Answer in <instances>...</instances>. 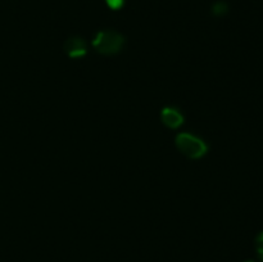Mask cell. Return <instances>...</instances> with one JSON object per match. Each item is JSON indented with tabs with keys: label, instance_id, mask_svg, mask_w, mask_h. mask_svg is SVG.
<instances>
[{
	"label": "cell",
	"instance_id": "1",
	"mask_svg": "<svg viewBox=\"0 0 263 262\" xmlns=\"http://www.w3.org/2000/svg\"><path fill=\"white\" fill-rule=\"evenodd\" d=\"M125 38L116 31H102L95 36L92 40V46L97 49L98 53L104 55H112L118 53L123 48Z\"/></svg>",
	"mask_w": 263,
	"mask_h": 262
},
{
	"label": "cell",
	"instance_id": "2",
	"mask_svg": "<svg viewBox=\"0 0 263 262\" xmlns=\"http://www.w3.org/2000/svg\"><path fill=\"white\" fill-rule=\"evenodd\" d=\"M177 149L181 152L184 156L189 158L198 159L207 153L208 148L202 139L192 135V134H179L175 139Z\"/></svg>",
	"mask_w": 263,
	"mask_h": 262
},
{
	"label": "cell",
	"instance_id": "3",
	"mask_svg": "<svg viewBox=\"0 0 263 262\" xmlns=\"http://www.w3.org/2000/svg\"><path fill=\"white\" fill-rule=\"evenodd\" d=\"M64 51L69 58H81L86 54V43L81 38H71L64 44Z\"/></svg>",
	"mask_w": 263,
	"mask_h": 262
},
{
	"label": "cell",
	"instance_id": "4",
	"mask_svg": "<svg viewBox=\"0 0 263 262\" xmlns=\"http://www.w3.org/2000/svg\"><path fill=\"white\" fill-rule=\"evenodd\" d=\"M161 120L170 128H177L184 123V117L175 108H163L161 112Z\"/></svg>",
	"mask_w": 263,
	"mask_h": 262
},
{
	"label": "cell",
	"instance_id": "5",
	"mask_svg": "<svg viewBox=\"0 0 263 262\" xmlns=\"http://www.w3.org/2000/svg\"><path fill=\"white\" fill-rule=\"evenodd\" d=\"M108 4V7L112 8V9H120L123 5V0H105Z\"/></svg>",
	"mask_w": 263,
	"mask_h": 262
},
{
	"label": "cell",
	"instance_id": "6",
	"mask_svg": "<svg viewBox=\"0 0 263 262\" xmlns=\"http://www.w3.org/2000/svg\"><path fill=\"white\" fill-rule=\"evenodd\" d=\"M257 247H258L259 256H261L262 259H263V234L258 238V244H257Z\"/></svg>",
	"mask_w": 263,
	"mask_h": 262
},
{
	"label": "cell",
	"instance_id": "7",
	"mask_svg": "<svg viewBox=\"0 0 263 262\" xmlns=\"http://www.w3.org/2000/svg\"><path fill=\"white\" fill-rule=\"evenodd\" d=\"M249 262H251V261H249Z\"/></svg>",
	"mask_w": 263,
	"mask_h": 262
}]
</instances>
